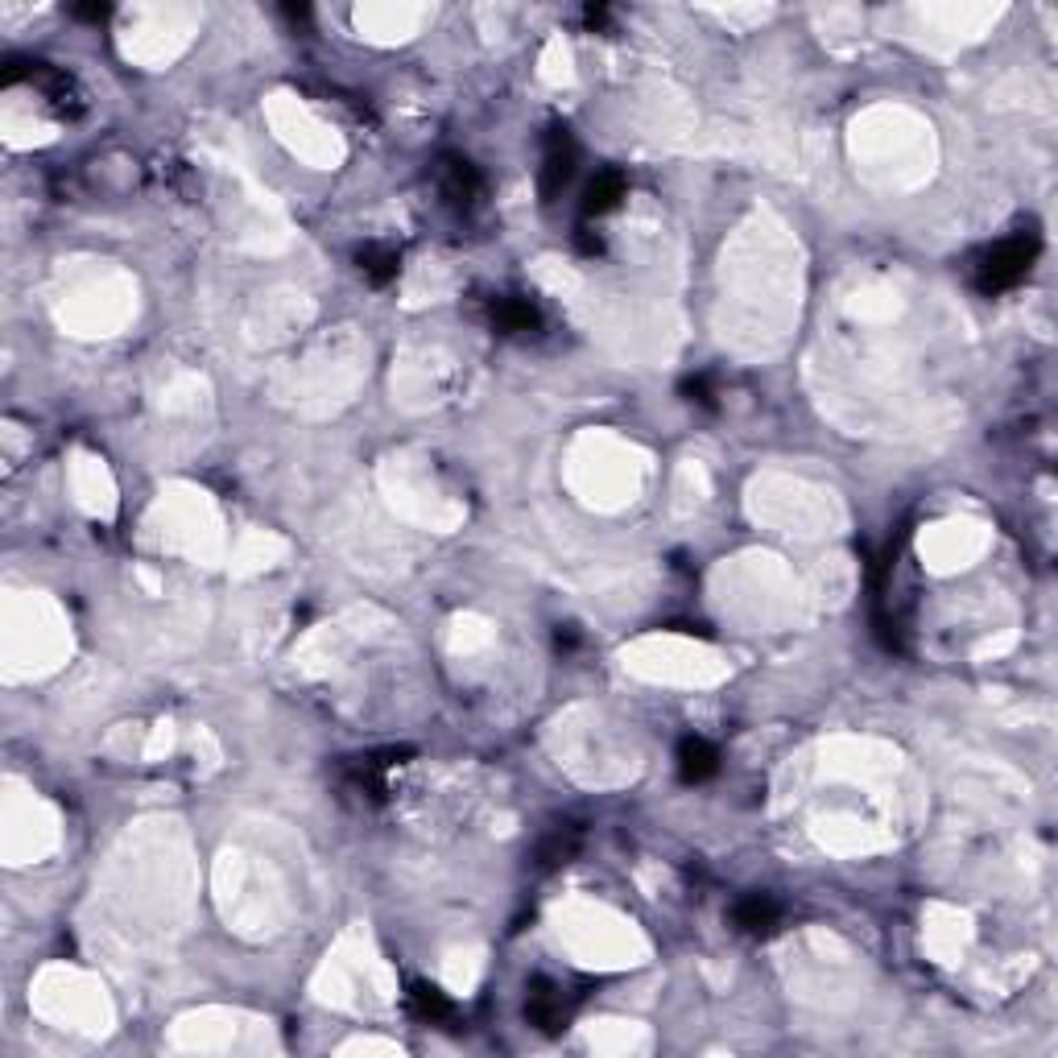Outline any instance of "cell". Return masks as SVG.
I'll list each match as a JSON object with an SVG mask.
<instances>
[{"mask_svg":"<svg viewBox=\"0 0 1058 1058\" xmlns=\"http://www.w3.org/2000/svg\"><path fill=\"white\" fill-rule=\"evenodd\" d=\"M1038 260V236L1034 232H1013L1001 244H992L980 265H976V290L980 294H1004L1034 269Z\"/></svg>","mask_w":1058,"mask_h":1058,"instance_id":"6da1fadb","label":"cell"},{"mask_svg":"<svg viewBox=\"0 0 1058 1058\" xmlns=\"http://www.w3.org/2000/svg\"><path fill=\"white\" fill-rule=\"evenodd\" d=\"M439 186H443L446 204L460 207V211H472L484 195L480 170L472 166L467 158H443V166H439Z\"/></svg>","mask_w":1058,"mask_h":1058,"instance_id":"7a4b0ae2","label":"cell"},{"mask_svg":"<svg viewBox=\"0 0 1058 1058\" xmlns=\"http://www.w3.org/2000/svg\"><path fill=\"white\" fill-rule=\"evenodd\" d=\"M571 174H575V141L567 137V129H555L546 146V162H542V199H555L571 183Z\"/></svg>","mask_w":1058,"mask_h":1058,"instance_id":"3957f363","label":"cell"},{"mask_svg":"<svg viewBox=\"0 0 1058 1058\" xmlns=\"http://www.w3.org/2000/svg\"><path fill=\"white\" fill-rule=\"evenodd\" d=\"M525 1018L538 1025V1030H546V1034H558L562 1030V1022H567V1009H562V992H558L550 980H534L530 985V1001H525Z\"/></svg>","mask_w":1058,"mask_h":1058,"instance_id":"277c9868","label":"cell"},{"mask_svg":"<svg viewBox=\"0 0 1058 1058\" xmlns=\"http://www.w3.org/2000/svg\"><path fill=\"white\" fill-rule=\"evenodd\" d=\"M732 922H736V930H744V934H774L781 922V906L774 902V897H765V893H753V897L736 902Z\"/></svg>","mask_w":1058,"mask_h":1058,"instance_id":"5b68a950","label":"cell"},{"mask_svg":"<svg viewBox=\"0 0 1058 1058\" xmlns=\"http://www.w3.org/2000/svg\"><path fill=\"white\" fill-rule=\"evenodd\" d=\"M716 769H720V753L704 736H687V741L678 744V778L687 781V786H699V781L716 778Z\"/></svg>","mask_w":1058,"mask_h":1058,"instance_id":"8992f818","label":"cell"},{"mask_svg":"<svg viewBox=\"0 0 1058 1058\" xmlns=\"http://www.w3.org/2000/svg\"><path fill=\"white\" fill-rule=\"evenodd\" d=\"M625 199V174L620 170H600L592 186L583 190V216H608Z\"/></svg>","mask_w":1058,"mask_h":1058,"instance_id":"52a82bcc","label":"cell"},{"mask_svg":"<svg viewBox=\"0 0 1058 1058\" xmlns=\"http://www.w3.org/2000/svg\"><path fill=\"white\" fill-rule=\"evenodd\" d=\"M34 83H37V88H42V92H46V100L55 104L58 116H74V112L83 108V95H79V88H74V79H71V74L50 71L46 62H37Z\"/></svg>","mask_w":1058,"mask_h":1058,"instance_id":"ba28073f","label":"cell"},{"mask_svg":"<svg viewBox=\"0 0 1058 1058\" xmlns=\"http://www.w3.org/2000/svg\"><path fill=\"white\" fill-rule=\"evenodd\" d=\"M492 323L497 332L504 335H521V332H538V306L530 298H497L492 302Z\"/></svg>","mask_w":1058,"mask_h":1058,"instance_id":"9c48e42d","label":"cell"},{"mask_svg":"<svg viewBox=\"0 0 1058 1058\" xmlns=\"http://www.w3.org/2000/svg\"><path fill=\"white\" fill-rule=\"evenodd\" d=\"M360 274L372 281V286H390L393 278H397V269H402V257L393 253V248H385V244H369V248H360Z\"/></svg>","mask_w":1058,"mask_h":1058,"instance_id":"30bf717a","label":"cell"},{"mask_svg":"<svg viewBox=\"0 0 1058 1058\" xmlns=\"http://www.w3.org/2000/svg\"><path fill=\"white\" fill-rule=\"evenodd\" d=\"M409 1009L422 1018V1022L439 1025V1022H451V1001H446L443 992L434 985H422V980H414L409 985Z\"/></svg>","mask_w":1058,"mask_h":1058,"instance_id":"8fae6325","label":"cell"},{"mask_svg":"<svg viewBox=\"0 0 1058 1058\" xmlns=\"http://www.w3.org/2000/svg\"><path fill=\"white\" fill-rule=\"evenodd\" d=\"M575 848H579L575 827H558V832H550V836L538 844V864L542 869H558V864H567V860L575 856Z\"/></svg>","mask_w":1058,"mask_h":1058,"instance_id":"7c38bea8","label":"cell"},{"mask_svg":"<svg viewBox=\"0 0 1058 1058\" xmlns=\"http://www.w3.org/2000/svg\"><path fill=\"white\" fill-rule=\"evenodd\" d=\"M683 393H687V402H704V406H711V393H707V376L683 381Z\"/></svg>","mask_w":1058,"mask_h":1058,"instance_id":"4fadbf2b","label":"cell"},{"mask_svg":"<svg viewBox=\"0 0 1058 1058\" xmlns=\"http://www.w3.org/2000/svg\"><path fill=\"white\" fill-rule=\"evenodd\" d=\"M108 13H112L108 4H88V9H74V18H83V21H104Z\"/></svg>","mask_w":1058,"mask_h":1058,"instance_id":"5bb4252c","label":"cell"},{"mask_svg":"<svg viewBox=\"0 0 1058 1058\" xmlns=\"http://www.w3.org/2000/svg\"><path fill=\"white\" fill-rule=\"evenodd\" d=\"M579 248H583L588 257H595V253L604 248V241H600V236H592V232H579Z\"/></svg>","mask_w":1058,"mask_h":1058,"instance_id":"9a60e30c","label":"cell"},{"mask_svg":"<svg viewBox=\"0 0 1058 1058\" xmlns=\"http://www.w3.org/2000/svg\"><path fill=\"white\" fill-rule=\"evenodd\" d=\"M604 21H608V9H604V4L595 9L592 4V9H588V25H604Z\"/></svg>","mask_w":1058,"mask_h":1058,"instance_id":"2e32d148","label":"cell"}]
</instances>
